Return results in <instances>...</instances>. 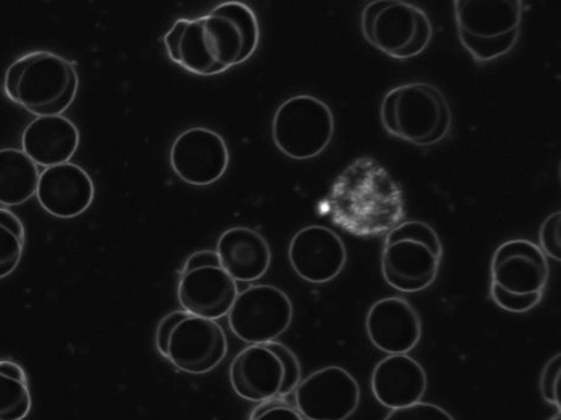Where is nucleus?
Returning a JSON list of instances; mask_svg holds the SVG:
<instances>
[{
    "label": "nucleus",
    "mask_w": 561,
    "mask_h": 420,
    "mask_svg": "<svg viewBox=\"0 0 561 420\" xmlns=\"http://www.w3.org/2000/svg\"><path fill=\"white\" fill-rule=\"evenodd\" d=\"M288 255L295 273L316 285L339 278L347 261L342 238L321 225H310L296 232Z\"/></svg>",
    "instance_id": "13"
},
{
    "label": "nucleus",
    "mask_w": 561,
    "mask_h": 420,
    "mask_svg": "<svg viewBox=\"0 0 561 420\" xmlns=\"http://www.w3.org/2000/svg\"><path fill=\"white\" fill-rule=\"evenodd\" d=\"M79 145L78 127L64 116L37 117L22 133L23 152L46 168L69 163Z\"/></svg>",
    "instance_id": "21"
},
{
    "label": "nucleus",
    "mask_w": 561,
    "mask_h": 420,
    "mask_svg": "<svg viewBox=\"0 0 561 420\" xmlns=\"http://www.w3.org/2000/svg\"><path fill=\"white\" fill-rule=\"evenodd\" d=\"M374 398L390 410L417 404L428 388L426 370L408 354L385 357L373 370Z\"/></svg>",
    "instance_id": "19"
},
{
    "label": "nucleus",
    "mask_w": 561,
    "mask_h": 420,
    "mask_svg": "<svg viewBox=\"0 0 561 420\" xmlns=\"http://www.w3.org/2000/svg\"><path fill=\"white\" fill-rule=\"evenodd\" d=\"M26 244L22 220L10 209L0 207V280L18 269Z\"/></svg>",
    "instance_id": "25"
},
{
    "label": "nucleus",
    "mask_w": 561,
    "mask_h": 420,
    "mask_svg": "<svg viewBox=\"0 0 561 420\" xmlns=\"http://www.w3.org/2000/svg\"><path fill=\"white\" fill-rule=\"evenodd\" d=\"M318 210L333 225L358 238L385 236L407 215L401 184L369 155L356 158L340 173Z\"/></svg>",
    "instance_id": "1"
},
{
    "label": "nucleus",
    "mask_w": 561,
    "mask_h": 420,
    "mask_svg": "<svg viewBox=\"0 0 561 420\" xmlns=\"http://www.w3.org/2000/svg\"><path fill=\"white\" fill-rule=\"evenodd\" d=\"M540 392L547 404L561 409V354L558 353L546 363L540 376Z\"/></svg>",
    "instance_id": "28"
},
{
    "label": "nucleus",
    "mask_w": 561,
    "mask_h": 420,
    "mask_svg": "<svg viewBox=\"0 0 561 420\" xmlns=\"http://www.w3.org/2000/svg\"><path fill=\"white\" fill-rule=\"evenodd\" d=\"M188 23L190 19H179L172 24V27L164 36V45L168 56L173 61V63H176L178 66L180 59V43L186 26H188Z\"/></svg>",
    "instance_id": "32"
},
{
    "label": "nucleus",
    "mask_w": 561,
    "mask_h": 420,
    "mask_svg": "<svg viewBox=\"0 0 561 420\" xmlns=\"http://www.w3.org/2000/svg\"><path fill=\"white\" fill-rule=\"evenodd\" d=\"M203 22L208 52L224 71L243 65L256 52L260 26L251 7L221 3L203 16Z\"/></svg>",
    "instance_id": "10"
},
{
    "label": "nucleus",
    "mask_w": 561,
    "mask_h": 420,
    "mask_svg": "<svg viewBox=\"0 0 561 420\" xmlns=\"http://www.w3.org/2000/svg\"><path fill=\"white\" fill-rule=\"evenodd\" d=\"M278 354L284 366V381L279 398L289 397L302 381V369L297 355L284 343L272 341L267 343Z\"/></svg>",
    "instance_id": "27"
},
{
    "label": "nucleus",
    "mask_w": 561,
    "mask_h": 420,
    "mask_svg": "<svg viewBox=\"0 0 561 420\" xmlns=\"http://www.w3.org/2000/svg\"><path fill=\"white\" fill-rule=\"evenodd\" d=\"M540 249L546 257L561 261V212L548 215L539 231Z\"/></svg>",
    "instance_id": "30"
},
{
    "label": "nucleus",
    "mask_w": 561,
    "mask_h": 420,
    "mask_svg": "<svg viewBox=\"0 0 561 420\" xmlns=\"http://www.w3.org/2000/svg\"><path fill=\"white\" fill-rule=\"evenodd\" d=\"M523 12L520 0H455L459 43L476 63H491L517 45Z\"/></svg>",
    "instance_id": "5"
},
{
    "label": "nucleus",
    "mask_w": 561,
    "mask_h": 420,
    "mask_svg": "<svg viewBox=\"0 0 561 420\" xmlns=\"http://www.w3.org/2000/svg\"><path fill=\"white\" fill-rule=\"evenodd\" d=\"M550 420H561L560 412L558 415H556L554 417H552Z\"/></svg>",
    "instance_id": "33"
},
{
    "label": "nucleus",
    "mask_w": 561,
    "mask_h": 420,
    "mask_svg": "<svg viewBox=\"0 0 561 420\" xmlns=\"http://www.w3.org/2000/svg\"><path fill=\"white\" fill-rule=\"evenodd\" d=\"M491 278V283L507 292H543L550 278V265L538 244L511 240L499 245L493 254Z\"/></svg>",
    "instance_id": "15"
},
{
    "label": "nucleus",
    "mask_w": 561,
    "mask_h": 420,
    "mask_svg": "<svg viewBox=\"0 0 561 420\" xmlns=\"http://www.w3.org/2000/svg\"><path fill=\"white\" fill-rule=\"evenodd\" d=\"M32 410L26 370L10 360L0 361V420H23Z\"/></svg>",
    "instance_id": "23"
},
{
    "label": "nucleus",
    "mask_w": 561,
    "mask_h": 420,
    "mask_svg": "<svg viewBox=\"0 0 561 420\" xmlns=\"http://www.w3.org/2000/svg\"><path fill=\"white\" fill-rule=\"evenodd\" d=\"M334 131L331 107L310 94L289 97L277 108L272 121L274 144L285 156L297 162H306L325 152Z\"/></svg>",
    "instance_id": "8"
},
{
    "label": "nucleus",
    "mask_w": 561,
    "mask_h": 420,
    "mask_svg": "<svg viewBox=\"0 0 561 420\" xmlns=\"http://www.w3.org/2000/svg\"><path fill=\"white\" fill-rule=\"evenodd\" d=\"M35 195L49 215L73 219L90 209L95 187L89 172L77 164L67 163L43 171Z\"/></svg>",
    "instance_id": "17"
},
{
    "label": "nucleus",
    "mask_w": 561,
    "mask_h": 420,
    "mask_svg": "<svg viewBox=\"0 0 561 420\" xmlns=\"http://www.w3.org/2000/svg\"><path fill=\"white\" fill-rule=\"evenodd\" d=\"M249 420H305L294 407L276 398L257 404Z\"/></svg>",
    "instance_id": "31"
},
{
    "label": "nucleus",
    "mask_w": 561,
    "mask_h": 420,
    "mask_svg": "<svg viewBox=\"0 0 561 420\" xmlns=\"http://www.w3.org/2000/svg\"><path fill=\"white\" fill-rule=\"evenodd\" d=\"M230 164L229 147L215 130L186 129L174 140L170 165L174 175L194 187H208L226 175Z\"/></svg>",
    "instance_id": "12"
},
{
    "label": "nucleus",
    "mask_w": 561,
    "mask_h": 420,
    "mask_svg": "<svg viewBox=\"0 0 561 420\" xmlns=\"http://www.w3.org/2000/svg\"><path fill=\"white\" fill-rule=\"evenodd\" d=\"M159 354L190 375H205L228 354L226 331L216 320L176 311L160 319L156 330Z\"/></svg>",
    "instance_id": "6"
},
{
    "label": "nucleus",
    "mask_w": 561,
    "mask_h": 420,
    "mask_svg": "<svg viewBox=\"0 0 561 420\" xmlns=\"http://www.w3.org/2000/svg\"><path fill=\"white\" fill-rule=\"evenodd\" d=\"M444 256L439 234L420 220L403 221L386 234L381 273L388 285L403 293H419L438 278Z\"/></svg>",
    "instance_id": "4"
},
{
    "label": "nucleus",
    "mask_w": 561,
    "mask_h": 420,
    "mask_svg": "<svg viewBox=\"0 0 561 420\" xmlns=\"http://www.w3.org/2000/svg\"><path fill=\"white\" fill-rule=\"evenodd\" d=\"M360 30L370 46L396 60L425 52L434 33L427 12L404 0L369 2L360 15Z\"/></svg>",
    "instance_id": "7"
},
{
    "label": "nucleus",
    "mask_w": 561,
    "mask_h": 420,
    "mask_svg": "<svg viewBox=\"0 0 561 420\" xmlns=\"http://www.w3.org/2000/svg\"><path fill=\"white\" fill-rule=\"evenodd\" d=\"M383 420H456L443 407L431 402H417L403 409L391 410Z\"/></svg>",
    "instance_id": "29"
},
{
    "label": "nucleus",
    "mask_w": 561,
    "mask_h": 420,
    "mask_svg": "<svg viewBox=\"0 0 561 420\" xmlns=\"http://www.w3.org/2000/svg\"><path fill=\"white\" fill-rule=\"evenodd\" d=\"M370 342L386 354H408L422 338V320L416 308L402 296L374 303L366 317Z\"/></svg>",
    "instance_id": "16"
},
{
    "label": "nucleus",
    "mask_w": 561,
    "mask_h": 420,
    "mask_svg": "<svg viewBox=\"0 0 561 420\" xmlns=\"http://www.w3.org/2000/svg\"><path fill=\"white\" fill-rule=\"evenodd\" d=\"M179 66L198 77H215L224 71L211 58L205 43L203 16L190 20L179 48Z\"/></svg>",
    "instance_id": "24"
},
{
    "label": "nucleus",
    "mask_w": 561,
    "mask_h": 420,
    "mask_svg": "<svg viewBox=\"0 0 561 420\" xmlns=\"http://www.w3.org/2000/svg\"><path fill=\"white\" fill-rule=\"evenodd\" d=\"M239 293L220 262L183 268L178 289L182 311L211 320L228 316Z\"/></svg>",
    "instance_id": "14"
},
{
    "label": "nucleus",
    "mask_w": 561,
    "mask_h": 420,
    "mask_svg": "<svg viewBox=\"0 0 561 420\" xmlns=\"http://www.w3.org/2000/svg\"><path fill=\"white\" fill-rule=\"evenodd\" d=\"M381 126L392 138L417 147L443 142L453 128V110L438 86L410 82L386 93Z\"/></svg>",
    "instance_id": "3"
},
{
    "label": "nucleus",
    "mask_w": 561,
    "mask_h": 420,
    "mask_svg": "<svg viewBox=\"0 0 561 420\" xmlns=\"http://www.w3.org/2000/svg\"><path fill=\"white\" fill-rule=\"evenodd\" d=\"M491 296L492 301L503 311L513 314H525L533 311L534 307L538 306L542 299L543 292L518 294L507 292L502 288L491 283Z\"/></svg>",
    "instance_id": "26"
},
{
    "label": "nucleus",
    "mask_w": 561,
    "mask_h": 420,
    "mask_svg": "<svg viewBox=\"0 0 561 420\" xmlns=\"http://www.w3.org/2000/svg\"><path fill=\"white\" fill-rule=\"evenodd\" d=\"M229 327L237 339L249 345L277 341L293 324L290 296L272 285H254L236 296Z\"/></svg>",
    "instance_id": "9"
},
{
    "label": "nucleus",
    "mask_w": 561,
    "mask_h": 420,
    "mask_svg": "<svg viewBox=\"0 0 561 420\" xmlns=\"http://www.w3.org/2000/svg\"><path fill=\"white\" fill-rule=\"evenodd\" d=\"M39 170L32 159L15 148L0 150V205L16 207L36 194Z\"/></svg>",
    "instance_id": "22"
},
{
    "label": "nucleus",
    "mask_w": 561,
    "mask_h": 420,
    "mask_svg": "<svg viewBox=\"0 0 561 420\" xmlns=\"http://www.w3.org/2000/svg\"><path fill=\"white\" fill-rule=\"evenodd\" d=\"M229 375L231 387L240 398L260 404L279 398L284 366L267 343L251 345L234 357Z\"/></svg>",
    "instance_id": "18"
},
{
    "label": "nucleus",
    "mask_w": 561,
    "mask_h": 420,
    "mask_svg": "<svg viewBox=\"0 0 561 420\" xmlns=\"http://www.w3.org/2000/svg\"><path fill=\"white\" fill-rule=\"evenodd\" d=\"M216 253L220 266L236 282L264 278L272 262L270 244L251 228L236 226L224 231Z\"/></svg>",
    "instance_id": "20"
},
{
    "label": "nucleus",
    "mask_w": 561,
    "mask_h": 420,
    "mask_svg": "<svg viewBox=\"0 0 561 420\" xmlns=\"http://www.w3.org/2000/svg\"><path fill=\"white\" fill-rule=\"evenodd\" d=\"M79 91L71 61L49 51H35L12 63L4 78L10 101L37 117L61 116Z\"/></svg>",
    "instance_id": "2"
},
{
    "label": "nucleus",
    "mask_w": 561,
    "mask_h": 420,
    "mask_svg": "<svg viewBox=\"0 0 561 420\" xmlns=\"http://www.w3.org/2000/svg\"><path fill=\"white\" fill-rule=\"evenodd\" d=\"M294 394L296 410L307 420H347L360 402L358 382L336 365L311 373Z\"/></svg>",
    "instance_id": "11"
}]
</instances>
